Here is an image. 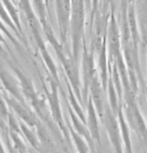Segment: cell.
I'll use <instances>...</instances> for the list:
<instances>
[{
    "label": "cell",
    "instance_id": "obj_4",
    "mask_svg": "<svg viewBox=\"0 0 147 153\" xmlns=\"http://www.w3.org/2000/svg\"><path fill=\"white\" fill-rule=\"evenodd\" d=\"M1 32H2V31L0 30V54H4V51H3L4 38H3V36L1 35Z\"/></svg>",
    "mask_w": 147,
    "mask_h": 153
},
{
    "label": "cell",
    "instance_id": "obj_3",
    "mask_svg": "<svg viewBox=\"0 0 147 153\" xmlns=\"http://www.w3.org/2000/svg\"><path fill=\"white\" fill-rule=\"evenodd\" d=\"M0 30H1L3 33L6 34V36H7V38H8V39L11 40V41H12L13 43H15L16 46H18V43H17L16 39H15V37H13V36L10 34L9 30L7 29V25H5V23L3 22V20L1 19V17H0Z\"/></svg>",
    "mask_w": 147,
    "mask_h": 153
},
{
    "label": "cell",
    "instance_id": "obj_1",
    "mask_svg": "<svg viewBox=\"0 0 147 153\" xmlns=\"http://www.w3.org/2000/svg\"><path fill=\"white\" fill-rule=\"evenodd\" d=\"M56 1V12L58 18L60 35L63 41H65L66 34H67L69 20H70L71 4L70 0H55Z\"/></svg>",
    "mask_w": 147,
    "mask_h": 153
},
{
    "label": "cell",
    "instance_id": "obj_2",
    "mask_svg": "<svg viewBox=\"0 0 147 153\" xmlns=\"http://www.w3.org/2000/svg\"><path fill=\"white\" fill-rule=\"evenodd\" d=\"M31 4H32L34 12L36 13L40 23H41L42 30L44 31V34L52 32V29H51L47 20V12H46L47 4H46L45 0H31Z\"/></svg>",
    "mask_w": 147,
    "mask_h": 153
}]
</instances>
